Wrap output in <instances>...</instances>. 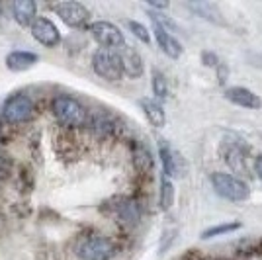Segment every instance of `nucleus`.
Segmentation results:
<instances>
[{
    "mask_svg": "<svg viewBox=\"0 0 262 260\" xmlns=\"http://www.w3.org/2000/svg\"><path fill=\"white\" fill-rule=\"evenodd\" d=\"M211 184H213V190H215L221 198H225V200H229V202H245V200H249V196H251L249 186L245 184L241 178L233 176V174L213 172L211 174Z\"/></svg>",
    "mask_w": 262,
    "mask_h": 260,
    "instance_id": "nucleus-1",
    "label": "nucleus"
},
{
    "mask_svg": "<svg viewBox=\"0 0 262 260\" xmlns=\"http://www.w3.org/2000/svg\"><path fill=\"white\" fill-rule=\"evenodd\" d=\"M53 114L63 125L77 127L86 123V110L80 106V102L67 94H59L53 98Z\"/></svg>",
    "mask_w": 262,
    "mask_h": 260,
    "instance_id": "nucleus-2",
    "label": "nucleus"
},
{
    "mask_svg": "<svg viewBox=\"0 0 262 260\" xmlns=\"http://www.w3.org/2000/svg\"><path fill=\"white\" fill-rule=\"evenodd\" d=\"M75 252L80 260H110L114 256V245L106 237L90 235L82 237L75 247Z\"/></svg>",
    "mask_w": 262,
    "mask_h": 260,
    "instance_id": "nucleus-3",
    "label": "nucleus"
},
{
    "mask_svg": "<svg viewBox=\"0 0 262 260\" xmlns=\"http://www.w3.org/2000/svg\"><path fill=\"white\" fill-rule=\"evenodd\" d=\"M92 69L96 75L106 80H118L123 73L120 55L114 53L112 49H98L92 55Z\"/></svg>",
    "mask_w": 262,
    "mask_h": 260,
    "instance_id": "nucleus-4",
    "label": "nucleus"
},
{
    "mask_svg": "<svg viewBox=\"0 0 262 260\" xmlns=\"http://www.w3.org/2000/svg\"><path fill=\"white\" fill-rule=\"evenodd\" d=\"M33 114V102L26 94H16L12 96L2 110V116L8 123H24L32 118Z\"/></svg>",
    "mask_w": 262,
    "mask_h": 260,
    "instance_id": "nucleus-5",
    "label": "nucleus"
},
{
    "mask_svg": "<svg viewBox=\"0 0 262 260\" xmlns=\"http://www.w3.org/2000/svg\"><path fill=\"white\" fill-rule=\"evenodd\" d=\"M51 10L67 24V26H73V28H78L88 20V10L80 4V2H71V0H65V2H55L51 4Z\"/></svg>",
    "mask_w": 262,
    "mask_h": 260,
    "instance_id": "nucleus-6",
    "label": "nucleus"
},
{
    "mask_svg": "<svg viewBox=\"0 0 262 260\" xmlns=\"http://www.w3.org/2000/svg\"><path fill=\"white\" fill-rule=\"evenodd\" d=\"M90 33H92V37H94L100 45L110 47V49L123 47V44H125V41H123V33L120 32V28L110 22H94L90 26Z\"/></svg>",
    "mask_w": 262,
    "mask_h": 260,
    "instance_id": "nucleus-7",
    "label": "nucleus"
},
{
    "mask_svg": "<svg viewBox=\"0 0 262 260\" xmlns=\"http://www.w3.org/2000/svg\"><path fill=\"white\" fill-rule=\"evenodd\" d=\"M32 35L45 47H55L61 41V33L57 26L47 18H35V22L32 24Z\"/></svg>",
    "mask_w": 262,
    "mask_h": 260,
    "instance_id": "nucleus-8",
    "label": "nucleus"
},
{
    "mask_svg": "<svg viewBox=\"0 0 262 260\" xmlns=\"http://www.w3.org/2000/svg\"><path fill=\"white\" fill-rule=\"evenodd\" d=\"M159 153H161V161L164 166V174L166 176H184L186 174V163L180 155L170 151V147L161 139L159 143Z\"/></svg>",
    "mask_w": 262,
    "mask_h": 260,
    "instance_id": "nucleus-9",
    "label": "nucleus"
},
{
    "mask_svg": "<svg viewBox=\"0 0 262 260\" xmlns=\"http://www.w3.org/2000/svg\"><path fill=\"white\" fill-rule=\"evenodd\" d=\"M225 98L233 102L235 106L241 108H249V110H260L262 108V100L252 90L245 86H231L225 90Z\"/></svg>",
    "mask_w": 262,
    "mask_h": 260,
    "instance_id": "nucleus-10",
    "label": "nucleus"
},
{
    "mask_svg": "<svg viewBox=\"0 0 262 260\" xmlns=\"http://www.w3.org/2000/svg\"><path fill=\"white\" fill-rule=\"evenodd\" d=\"M151 22H153L155 37H157V41H159V45H161V49H163L164 53L168 55L170 59H178V57L182 55V45L178 44L174 37L166 32V28H163L157 20L151 18Z\"/></svg>",
    "mask_w": 262,
    "mask_h": 260,
    "instance_id": "nucleus-11",
    "label": "nucleus"
},
{
    "mask_svg": "<svg viewBox=\"0 0 262 260\" xmlns=\"http://www.w3.org/2000/svg\"><path fill=\"white\" fill-rule=\"evenodd\" d=\"M12 12H14V18L20 26H30L35 22V12L37 6L33 0H16L12 4Z\"/></svg>",
    "mask_w": 262,
    "mask_h": 260,
    "instance_id": "nucleus-12",
    "label": "nucleus"
},
{
    "mask_svg": "<svg viewBox=\"0 0 262 260\" xmlns=\"http://www.w3.org/2000/svg\"><path fill=\"white\" fill-rule=\"evenodd\" d=\"M120 59H121V69H123V73L129 75L131 78H137V76L143 73V61L137 51L125 49V51L120 55Z\"/></svg>",
    "mask_w": 262,
    "mask_h": 260,
    "instance_id": "nucleus-13",
    "label": "nucleus"
},
{
    "mask_svg": "<svg viewBox=\"0 0 262 260\" xmlns=\"http://www.w3.org/2000/svg\"><path fill=\"white\" fill-rule=\"evenodd\" d=\"M33 63H37V55L30 53V51H14L6 57V65L12 71H26Z\"/></svg>",
    "mask_w": 262,
    "mask_h": 260,
    "instance_id": "nucleus-14",
    "label": "nucleus"
},
{
    "mask_svg": "<svg viewBox=\"0 0 262 260\" xmlns=\"http://www.w3.org/2000/svg\"><path fill=\"white\" fill-rule=\"evenodd\" d=\"M139 104H141V108H143V112H145L147 119L151 121V125H155V127H163L164 123H166L164 110L161 108L155 100H147V98H143Z\"/></svg>",
    "mask_w": 262,
    "mask_h": 260,
    "instance_id": "nucleus-15",
    "label": "nucleus"
},
{
    "mask_svg": "<svg viewBox=\"0 0 262 260\" xmlns=\"http://www.w3.org/2000/svg\"><path fill=\"white\" fill-rule=\"evenodd\" d=\"M174 204V188H172V182L164 176L161 180V196H159V206L163 211H168Z\"/></svg>",
    "mask_w": 262,
    "mask_h": 260,
    "instance_id": "nucleus-16",
    "label": "nucleus"
},
{
    "mask_svg": "<svg viewBox=\"0 0 262 260\" xmlns=\"http://www.w3.org/2000/svg\"><path fill=\"white\" fill-rule=\"evenodd\" d=\"M190 8L192 10H196L202 18H206V20H211V22L215 24H221V20H219V10L215 4H208V2H196V4H190Z\"/></svg>",
    "mask_w": 262,
    "mask_h": 260,
    "instance_id": "nucleus-17",
    "label": "nucleus"
},
{
    "mask_svg": "<svg viewBox=\"0 0 262 260\" xmlns=\"http://www.w3.org/2000/svg\"><path fill=\"white\" fill-rule=\"evenodd\" d=\"M120 217L125 221V223H137L139 221V207L135 202H125V204H121L120 206Z\"/></svg>",
    "mask_w": 262,
    "mask_h": 260,
    "instance_id": "nucleus-18",
    "label": "nucleus"
},
{
    "mask_svg": "<svg viewBox=\"0 0 262 260\" xmlns=\"http://www.w3.org/2000/svg\"><path fill=\"white\" fill-rule=\"evenodd\" d=\"M241 229V223H223V225H217V227H209L202 233V239H211L217 237V235H227V233H233Z\"/></svg>",
    "mask_w": 262,
    "mask_h": 260,
    "instance_id": "nucleus-19",
    "label": "nucleus"
},
{
    "mask_svg": "<svg viewBox=\"0 0 262 260\" xmlns=\"http://www.w3.org/2000/svg\"><path fill=\"white\" fill-rule=\"evenodd\" d=\"M153 90L155 94L159 98H164L166 96V92H168V86H166V80H164V75L161 71H153Z\"/></svg>",
    "mask_w": 262,
    "mask_h": 260,
    "instance_id": "nucleus-20",
    "label": "nucleus"
},
{
    "mask_svg": "<svg viewBox=\"0 0 262 260\" xmlns=\"http://www.w3.org/2000/svg\"><path fill=\"white\" fill-rule=\"evenodd\" d=\"M127 26H129L131 33H133L139 41H143V44H149V41H151L149 32H147V28H145V26H141L139 22H127Z\"/></svg>",
    "mask_w": 262,
    "mask_h": 260,
    "instance_id": "nucleus-21",
    "label": "nucleus"
},
{
    "mask_svg": "<svg viewBox=\"0 0 262 260\" xmlns=\"http://www.w3.org/2000/svg\"><path fill=\"white\" fill-rule=\"evenodd\" d=\"M202 57H204V65H215V63H217V59H215L213 53H208V51H206Z\"/></svg>",
    "mask_w": 262,
    "mask_h": 260,
    "instance_id": "nucleus-22",
    "label": "nucleus"
},
{
    "mask_svg": "<svg viewBox=\"0 0 262 260\" xmlns=\"http://www.w3.org/2000/svg\"><path fill=\"white\" fill-rule=\"evenodd\" d=\"M254 168H256V174H258V178L262 180V153L256 157V163H254Z\"/></svg>",
    "mask_w": 262,
    "mask_h": 260,
    "instance_id": "nucleus-23",
    "label": "nucleus"
},
{
    "mask_svg": "<svg viewBox=\"0 0 262 260\" xmlns=\"http://www.w3.org/2000/svg\"><path fill=\"white\" fill-rule=\"evenodd\" d=\"M4 170H6V161H4V155L0 153V178L4 176Z\"/></svg>",
    "mask_w": 262,
    "mask_h": 260,
    "instance_id": "nucleus-24",
    "label": "nucleus"
},
{
    "mask_svg": "<svg viewBox=\"0 0 262 260\" xmlns=\"http://www.w3.org/2000/svg\"><path fill=\"white\" fill-rule=\"evenodd\" d=\"M155 8H168V2H149Z\"/></svg>",
    "mask_w": 262,
    "mask_h": 260,
    "instance_id": "nucleus-25",
    "label": "nucleus"
},
{
    "mask_svg": "<svg viewBox=\"0 0 262 260\" xmlns=\"http://www.w3.org/2000/svg\"><path fill=\"white\" fill-rule=\"evenodd\" d=\"M0 12H2V4H0Z\"/></svg>",
    "mask_w": 262,
    "mask_h": 260,
    "instance_id": "nucleus-26",
    "label": "nucleus"
}]
</instances>
